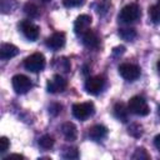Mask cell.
Returning a JSON list of instances; mask_svg holds the SVG:
<instances>
[{
    "label": "cell",
    "instance_id": "23",
    "mask_svg": "<svg viewBox=\"0 0 160 160\" xmlns=\"http://www.w3.org/2000/svg\"><path fill=\"white\" fill-rule=\"evenodd\" d=\"M62 158L65 159H78L79 158V151L76 148L68 146L62 150Z\"/></svg>",
    "mask_w": 160,
    "mask_h": 160
},
{
    "label": "cell",
    "instance_id": "15",
    "mask_svg": "<svg viewBox=\"0 0 160 160\" xmlns=\"http://www.w3.org/2000/svg\"><path fill=\"white\" fill-rule=\"evenodd\" d=\"M61 132H62V135L65 136V139L69 140V141H74V140L76 139V136H78L76 126H75L72 122H70V121L64 122V124L61 125Z\"/></svg>",
    "mask_w": 160,
    "mask_h": 160
},
{
    "label": "cell",
    "instance_id": "16",
    "mask_svg": "<svg viewBox=\"0 0 160 160\" xmlns=\"http://www.w3.org/2000/svg\"><path fill=\"white\" fill-rule=\"evenodd\" d=\"M114 115L116 119H119L120 121L125 122L128 120V115H129V108L124 104V102H116L114 106Z\"/></svg>",
    "mask_w": 160,
    "mask_h": 160
},
{
    "label": "cell",
    "instance_id": "13",
    "mask_svg": "<svg viewBox=\"0 0 160 160\" xmlns=\"http://www.w3.org/2000/svg\"><path fill=\"white\" fill-rule=\"evenodd\" d=\"M19 52L18 48L12 44H9V42H5L0 46V58L2 60H8V59H11L14 56H16Z\"/></svg>",
    "mask_w": 160,
    "mask_h": 160
},
{
    "label": "cell",
    "instance_id": "19",
    "mask_svg": "<svg viewBox=\"0 0 160 160\" xmlns=\"http://www.w3.org/2000/svg\"><path fill=\"white\" fill-rule=\"evenodd\" d=\"M149 15L154 24H160V0L156 4H154L152 6H150Z\"/></svg>",
    "mask_w": 160,
    "mask_h": 160
},
{
    "label": "cell",
    "instance_id": "32",
    "mask_svg": "<svg viewBox=\"0 0 160 160\" xmlns=\"http://www.w3.org/2000/svg\"><path fill=\"white\" fill-rule=\"evenodd\" d=\"M158 70H159V71H160V60H159V61H158Z\"/></svg>",
    "mask_w": 160,
    "mask_h": 160
},
{
    "label": "cell",
    "instance_id": "8",
    "mask_svg": "<svg viewBox=\"0 0 160 160\" xmlns=\"http://www.w3.org/2000/svg\"><path fill=\"white\" fill-rule=\"evenodd\" d=\"M19 28H20L21 32L24 34V36L26 39H29L30 41H34V40L38 39V36H39V28L32 21H30V20H22L20 22Z\"/></svg>",
    "mask_w": 160,
    "mask_h": 160
},
{
    "label": "cell",
    "instance_id": "33",
    "mask_svg": "<svg viewBox=\"0 0 160 160\" xmlns=\"http://www.w3.org/2000/svg\"><path fill=\"white\" fill-rule=\"evenodd\" d=\"M159 114H160V106H159Z\"/></svg>",
    "mask_w": 160,
    "mask_h": 160
},
{
    "label": "cell",
    "instance_id": "9",
    "mask_svg": "<svg viewBox=\"0 0 160 160\" xmlns=\"http://www.w3.org/2000/svg\"><path fill=\"white\" fill-rule=\"evenodd\" d=\"M91 25V16L88 14H81L76 18L74 22V31L76 35H82L86 30H89V26Z\"/></svg>",
    "mask_w": 160,
    "mask_h": 160
},
{
    "label": "cell",
    "instance_id": "29",
    "mask_svg": "<svg viewBox=\"0 0 160 160\" xmlns=\"http://www.w3.org/2000/svg\"><path fill=\"white\" fill-rule=\"evenodd\" d=\"M9 146H10V142H9L8 138L2 136V138L0 139V152H5V151L9 149Z\"/></svg>",
    "mask_w": 160,
    "mask_h": 160
},
{
    "label": "cell",
    "instance_id": "2",
    "mask_svg": "<svg viewBox=\"0 0 160 160\" xmlns=\"http://www.w3.org/2000/svg\"><path fill=\"white\" fill-rule=\"evenodd\" d=\"M128 108H129V111L138 115V116H145L149 114L150 109H149V105L146 102V100L142 98V96H132L129 102H128Z\"/></svg>",
    "mask_w": 160,
    "mask_h": 160
},
{
    "label": "cell",
    "instance_id": "4",
    "mask_svg": "<svg viewBox=\"0 0 160 160\" xmlns=\"http://www.w3.org/2000/svg\"><path fill=\"white\" fill-rule=\"evenodd\" d=\"M94 112H95V108H94V104L90 101L72 105V115L79 120H85L89 116H91Z\"/></svg>",
    "mask_w": 160,
    "mask_h": 160
},
{
    "label": "cell",
    "instance_id": "5",
    "mask_svg": "<svg viewBox=\"0 0 160 160\" xmlns=\"http://www.w3.org/2000/svg\"><path fill=\"white\" fill-rule=\"evenodd\" d=\"M11 84H12V88H14V90H15L16 94H25L32 86L30 79L28 76L22 75V74H18V75L12 76Z\"/></svg>",
    "mask_w": 160,
    "mask_h": 160
},
{
    "label": "cell",
    "instance_id": "24",
    "mask_svg": "<svg viewBox=\"0 0 160 160\" xmlns=\"http://www.w3.org/2000/svg\"><path fill=\"white\" fill-rule=\"evenodd\" d=\"M55 66H58L59 69H61L64 72H68L70 70V62L66 58H60L55 60Z\"/></svg>",
    "mask_w": 160,
    "mask_h": 160
},
{
    "label": "cell",
    "instance_id": "11",
    "mask_svg": "<svg viewBox=\"0 0 160 160\" xmlns=\"http://www.w3.org/2000/svg\"><path fill=\"white\" fill-rule=\"evenodd\" d=\"M65 45V34L64 32H54L51 36L46 39V46L52 50H59Z\"/></svg>",
    "mask_w": 160,
    "mask_h": 160
},
{
    "label": "cell",
    "instance_id": "22",
    "mask_svg": "<svg viewBox=\"0 0 160 160\" xmlns=\"http://www.w3.org/2000/svg\"><path fill=\"white\" fill-rule=\"evenodd\" d=\"M24 11H25V14L29 15L30 18H36V16H39V9H38V6H36L35 4H32V2L25 4Z\"/></svg>",
    "mask_w": 160,
    "mask_h": 160
},
{
    "label": "cell",
    "instance_id": "7",
    "mask_svg": "<svg viewBox=\"0 0 160 160\" xmlns=\"http://www.w3.org/2000/svg\"><path fill=\"white\" fill-rule=\"evenodd\" d=\"M104 85H105V80L102 76L99 75L91 76L85 81V90L91 95H98L104 89Z\"/></svg>",
    "mask_w": 160,
    "mask_h": 160
},
{
    "label": "cell",
    "instance_id": "18",
    "mask_svg": "<svg viewBox=\"0 0 160 160\" xmlns=\"http://www.w3.org/2000/svg\"><path fill=\"white\" fill-rule=\"evenodd\" d=\"M119 35L121 39H124L126 41H132L138 34L134 28H122V29H119Z\"/></svg>",
    "mask_w": 160,
    "mask_h": 160
},
{
    "label": "cell",
    "instance_id": "12",
    "mask_svg": "<svg viewBox=\"0 0 160 160\" xmlns=\"http://www.w3.org/2000/svg\"><path fill=\"white\" fill-rule=\"evenodd\" d=\"M81 39H82V44L86 46V48H90V49H95L99 46V36L96 35L95 31L92 30H86L82 35H81Z\"/></svg>",
    "mask_w": 160,
    "mask_h": 160
},
{
    "label": "cell",
    "instance_id": "27",
    "mask_svg": "<svg viewBox=\"0 0 160 160\" xmlns=\"http://www.w3.org/2000/svg\"><path fill=\"white\" fill-rule=\"evenodd\" d=\"M64 6L66 8H75V6H80L84 4V0H62Z\"/></svg>",
    "mask_w": 160,
    "mask_h": 160
},
{
    "label": "cell",
    "instance_id": "17",
    "mask_svg": "<svg viewBox=\"0 0 160 160\" xmlns=\"http://www.w3.org/2000/svg\"><path fill=\"white\" fill-rule=\"evenodd\" d=\"M94 8H95V11L100 16H105L111 8V2L109 0H99L98 2L94 4Z\"/></svg>",
    "mask_w": 160,
    "mask_h": 160
},
{
    "label": "cell",
    "instance_id": "31",
    "mask_svg": "<svg viewBox=\"0 0 160 160\" xmlns=\"http://www.w3.org/2000/svg\"><path fill=\"white\" fill-rule=\"evenodd\" d=\"M154 145L156 146V149H159V150H160V134H159V135H156V136L154 138Z\"/></svg>",
    "mask_w": 160,
    "mask_h": 160
},
{
    "label": "cell",
    "instance_id": "26",
    "mask_svg": "<svg viewBox=\"0 0 160 160\" xmlns=\"http://www.w3.org/2000/svg\"><path fill=\"white\" fill-rule=\"evenodd\" d=\"M150 156H149V154L146 152V150L144 149V148H138L136 150H135V152H134V155H132V159H149Z\"/></svg>",
    "mask_w": 160,
    "mask_h": 160
},
{
    "label": "cell",
    "instance_id": "25",
    "mask_svg": "<svg viewBox=\"0 0 160 160\" xmlns=\"http://www.w3.org/2000/svg\"><path fill=\"white\" fill-rule=\"evenodd\" d=\"M129 134L132 135L134 138H140L142 135V129L139 124H131L129 126Z\"/></svg>",
    "mask_w": 160,
    "mask_h": 160
},
{
    "label": "cell",
    "instance_id": "1",
    "mask_svg": "<svg viewBox=\"0 0 160 160\" xmlns=\"http://www.w3.org/2000/svg\"><path fill=\"white\" fill-rule=\"evenodd\" d=\"M140 15L141 12L138 4H128L121 9L119 14V20L124 24H131V22H135L140 18Z\"/></svg>",
    "mask_w": 160,
    "mask_h": 160
},
{
    "label": "cell",
    "instance_id": "6",
    "mask_svg": "<svg viewBox=\"0 0 160 160\" xmlns=\"http://www.w3.org/2000/svg\"><path fill=\"white\" fill-rule=\"evenodd\" d=\"M119 74L128 81H134L140 76V68L130 64V62H124L119 66Z\"/></svg>",
    "mask_w": 160,
    "mask_h": 160
},
{
    "label": "cell",
    "instance_id": "20",
    "mask_svg": "<svg viewBox=\"0 0 160 160\" xmlns=\"http://www.w3.org/2000/svg\"><path fill=\"white\" fill-rule=\"evenodd\" d=\"M54 142H55V140H54V138L50 136V135H42V136L39 139V146L42 148V149H45V150L51 149V148L54 146Z\"/></svg>",
    "mask_w": 160,
    "mask_h": 160
},
{
    "label": "cell",
    "instance_id": "21",
    "mask_svg": "<svg viewBox=\"0 0 160 160\" xmlns=\"http://www.w3.org/2000/svg\"><path fill=\"white\" fill-rule=\"evenodd\" d=\"M16 2L15 0H1L0 8H1V12L2 14H9L12 11V9H15Z\"/></svg>",
    "mask_w": 160,
    "mask_h": 160
},
{
    "label": "cell",
    "instance_id": "30",
    "mask_svg": "<svg viewBox=\"0 0 160 160\" xmlns=\"http://www.w3.org/2000/svg\"><path fill=\"white\" fill-rule=\"evenodd\" d=\"M124 51H125V48H124V46H116V48L112 50V54H114L115 56H118L119 54H120V55L124 54Z\"/></svg>",
    "mask_w": 160,
    "mask_h": 160
},
{
    "label": "cell",
    "instance_id": "10",
    "mask_svg": "<svg viewBox=\"0 0 160 160\" xmlns=\"http://www.w3.org/2000/svg\"><path fill=\"white\" fill-rule=\"evenodd\" d=\"M66 80L60 76V75H54L51 80L48 81V91L51 94H56V92H61L66 89Z\"/></svg>",
    "mask_w": 160,
    "mask_h": 160
},
{
    "label": "cell",
    "instance_id": "14",
    "mask_svg": "<svg viewBox=\"0 0 160 160\" xmlns=\"http://www.w3.org/2000/svg\"><path fill=\"white\" fill-rule=\"evenodd\" d=\"M108 135V129L104 125H94L89 129V138L94 141H100Z\"/></svg>",
    "mask_w": 160,
    "mask_h": 160
},
{
    "label": "cell",
    "instance_id": "28",
    "mask_svg": "<svg viewBox=\"0 0 160 160\" xmlns=\"http://www.w3.org/2000/svg\"><path fill=\"white\" fill-rule=\"evenodd\" d=\"M61 105L60 104H51L50 106H49V112L51 114V115H54V116H56L60 111H61Z\"/></svg>",
    "mask_w": 160,
    "mask_h": 160
},
{
    "label": "cell",
    "instance_id": "3",
    "mask_svg": "<svg viewBox=\"0 0 160 160\" xmlns=\"http://www.w3.org/2000/svg\"><path fill=\"white\" fill-rule=\"evenodd\" d=\"M24 68L31 72H39L45 68V58L40 52H34L24 60Z\"/></svg>",
    "mask_w": 160,
    "mask_h": 160
},
{
    "label": "cell",
    "instance_id": "34",
    "mask_svg": "<svg viewBox=\"0 0 160 160\" xmlns=\"http://www.w3.org/2000/svg\"><path fill=\"white\" fill-rule=\"evenodd\" d=\"M42 1H49V0H42Z\"/></svg>",
    "mask_w": 160,
    "mask_h": 160
}]
</instances>
